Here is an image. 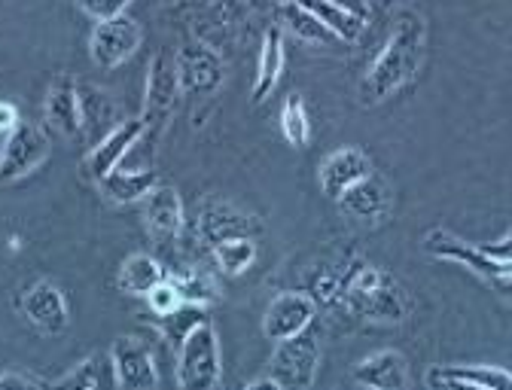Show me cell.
Here are the masks:
<instances>
[{
  "label": "cell",
  "instance_id": "1",
  "mask_svg": "<svg viewBox=\"0 0 512 390\" xmlns=\"http://www.w3.org/2000/svg\"><path fill=\"white\" fill-rule=\"evenodd\" d=\"M424 49H427V22L406 10L391 37L384 40L381 52L375 55L372 68L366 71L363 83H360V101L366 107H375L381 101H388L394 92H400L421 68L424 61Z\"/></svg>",
  "mask_w": 512,
  "mask_h": 390
},
{
  "label": "cell",
  "instance_id": "2",
  "mask_svg": "<svg viewBox=\"0 0 512 390\" xmlns=\"http://www.w3.org/2000/svg\"><path fill=\"white\" fill-rule=\"evenodd\" d=\"M339 305L357 311L366 320L400 323L412 311V299L406 287L384 269L357 263L345 275H339Z\"/></svg>",
  "mask_w": 512,
  "mask_h": 390
},
{
  "label": "cell",
  "instance_id": "3",
  "mask_svg": "<svg viewBox=\"0 0 512 390\" xmlns=\"http://www.w3.org/2000/svg\"><path fill=\"white\" fill-rule=\"evenodd\" d=\"M223 351L214 323L205 320L177 348V387L180 390H220Z\"/></svg>",
  "mask_w": 512,
  "mask_h": 390
},
{
  "label": "cell",
  "instance_id": "4",
  "mask_svg": "<svg viewBox=\"0 0 512 390\" xmlns=\"http://www.w3.org/2000/svg\"><path fill=\"white\" fill-rule=\"evenodd\" d=\"M183 98L180 92V77H177V58L168 52H159L150 61V77H147V92H144V135L156 141L165 125L174 116L177 101Z\"/></svg>",
  "mask_w": 512,
  "mask_h": 390
},
{
  "label": "cell",
  "instance_id": "5",
  "mask_svg": "<svg viewBox=\"0 0 512 390\" xmlns=\"http://www.w3.org/2000/svg\"><path fill=\"white\" fill-rule=\"evenodd\" d=\"M49 159V138L34 122H19L0 147V183H16Z\"/></svg>",
  "mask_w": 512,
  "mask_h": 390
},
{
  "label": "cell",
  "instance_id": "6",
  "mask_svg": "<svg viewBox=\"0 0 512 390\" xmlns=\"http://www.w3.org/2000/svg\"><path fill=\"white\" fill-rule=\"evenodd\" d=\"M317 363H320V342L308 327L296 339L278 342V351L272 357V378L284 390H308L317 378Z\"/></svg>",
  "mask_w": 512,
  "mask_h": 390
},
{
  "label": "cell",
  "instance_id": "7",
  "mask_svg": "<svg viewBox=\"0 0 512 390\" xmlns=\"http://www.w3.org/2000/svg\"><path fill=\"white\" fill-rule=\"evenodd\" d=\"M19 311H22V317L31 323V327L37 333H43V336H61L64 330L71 327L68 299H64L61 287H55L46 278L31 281L19 293Z\"/></svg>",
  "mask_w": 512,
  "mask_h": 390
},
{
  "label": "cell",
  "instance_id": "8",
  "mask_svg": "<svg viewBox=\"0 0 512 390\" xmlns=\"http://www.w3.org/2000/svg\"><path fill=\"white\" fill-rule=\"evenodd\" d=\"M107 354H110L116 390H156L159 387V366L147 342L135 336H119Z\"/></svg>",
  "mask_w": 512,
  "mask_h": 390
},
{
  "label": "cell",
  "instance_id": "9",
  "mask_svg": "<svg viewBox=\"0 0 512 390\" xmlns=\"http://www.w3.org/2000/svg\"><path fill=\"white\" fill-rule=\"evenodd\" d=\"M43 119L52 135L61 141H83V104H80V86L71 74H58L46 92L43 104Z\"/></svg>",
  "mask_w": 512,
  "mask_h": 390
},
{
  "label": "cell",
  "instance_id": "10",
  "mask_svg": "<svg viewBox=\"0 0 512 390\" xmlns=\"http://www.w3.org/2000/svg\"><path fill=\"white\" fill-rule=\"evenodd\" d=\"M138 49H141V25L128 16L104 19L89 34V55L104 71L119 68V64L132 58Z\"/></svg>",
  "mask_w": 512,
  "mask_h": 390
},
{
  "label": "cell",
  "instance_id": "11",
  "mask_svg": "<svg viewBox=\"0 0 512 390\" xmlns=\"http://www.w3.org/2000/svg\"><path fill=\"white\" fill-rule=\"evenodd\" d=\"M177 77L186 98H208L223 83V61L214 49L186 46L177 52Z\"/></svg>",
  "mask_w": 512,
  "mask_h": 390
},
{
  "label": "cell",
  "instance_id": "12",
  "mask_svg": "<svg viewBox=\"0 0 512 390\" xmlns=\"http://www.w3.org/2000/svg\"><path fill=\"white\" fill-rule=\"evenodd\" d=\"M317 305L305 293H281L272 299V305L263 314V333L272 342H287L305 333L314 323Z\"/></svg>",
  "mask_w": 512,
  "mask_h": 390
},
{
  "label": "cell",
  "instance_id": "13",
  "mask_svg": "<svg viewBox=\"0 0 512 390\" xmlns=\"http://www.w3.org/2000/svg\"><path fill=\"white\" fill-rule=\"evenodd\" d=\"M141 138H144V119L141 116L119 122L107 138H101L89 150V156H86V174L92 180H104L110 171H116L125 162V156L135 150V144Z\"/></svg>",
  "mask_w": 512,
  "mask_h": 390
},
{
  "label": "cell",
  "instance_id": "14",
  "mask_svg": "<svg viewBox=\"0 0 512 390\" xmlns=\"http://www.w3.org/2000/svg\"><path fill=\"white\" fill-rule=\"evenodd\" d=\"M339 208L348 217L375 226V223H381L384 217H388V211H391V186H388V180H384L381 174H366L348 192H342Z\"/></svg>",
  "mask_w": 512,
  "mask_h": 390
},
{
  "label": "cell",
  "instance_id": "15",
  "mask_svg": "<svg viewBox=\"0 0 512 390\" xmlns=\"http://www.w3.org/2000/svg\"><path fill=\"white\" fill-rule=\"evenodd\" d=\"M144 223L159 244H171L183 229V202L180 192L168 183H159L144 199Z\"/></svg>",
  "mask_w": 512,
  "mask_h": 390
},
{
  "label": "cell",
  "instance_id": "16",
  "mask_svg": "<svg viewBox=\"0 0 512 390\" xmlns=\"http://www.w3.org/2000/svg\"><path fill=\"white\" fill-rule=\"evenodd\" d=\"M260 232V220L238 211V208H229V205H220V202H211V205H202V214H199V235L205 244H220V241H232V238H253Z\"/></svg>",
  "mask_w": 512,
  "mask_h": 390
},
{
  "label": "cell",
  "instance_id": "17",
  "mask_svg": "<svg viewBox=\"0 0 512 390\" xmlns=\"http://www.w3.org/2000/svg\"><path fill=\"white\" fill-rule=\"evenodd\" d=\"M366 174H372L366 153L357 147H342L320 162V189H324V195H330V199L339 202L342 192H348Z\"/></svg>",
  "mask_w": 512,
  "mask_h": 390
},
{
  "label": "cell",
  "instance_id": "18",
  "mask_svg": "<svg viewBox=\"0 0 512 390\" xmlns=\"http://www.w3.org/2000/svg\"><path fill=\"white\" fill-rule=\"evenodd\" d=\"M354 381L369 390H406L409 369L406 357L397 351H378L354 366Z\"/></svg>",
  "mask_w": 512,
  "mask_h": 390
},
{
  "label": "cell",
  "instance_id": "19",
  "mask_svg": "<svg viewBox=\"0 0 512 390\" xmlns=\"http://www.w3.org/2000/svg\"><path fill=\"white\" fill-rule=\"evenodd\" d=\"M98 186L110 202L132 205V202L147 199V195L159 186V177L153 168H116L104 180H98Z\"/></svg>",
  "mask_w": 512,
  "mask_h": 390
},
{
  "label": "cell",
  "instance_id": "20",
  "mask_svg": "<svg viewBox=\"0 0 512 390\" xmlns=\"http://www.w3.org/2000/svg\"><path fill=\"white\" fill-rule=\"evenodd\" d=\"M165 278H168V272H165V266L159 263L156 256H150V253H132L119 266L116 287L125 296H144L147 299Z\"/></svg>",
  "mask_w": 512,
  "mask_h": 390
},
{
  "label": "cell",
  "instance_id": "21",
  "mask_svg": "<svg viewBox=\"0 0 512 390\" xmlns=\"http://www.w3.org/2000/svg\"><path fill=\"white\" fill-rule=\"evenodd\" d=\"M281 74H284V37H281V28H269L260 46V58H256V80H253L250 98L256 104L266 101L275 92Z\"/></svg>",
  "mask_w": 512,
  "mask_h": 390
},
{
  "label": "cell",
  "instance_id": "22",
  "mask_svg": "<svg viewBox=\"0 0 512 390\" xmlns=\"http://www.w3.org/2000/svg\"><path fill=\"white\" fill-rule=\"evenodd\" d=\"M427 381H467L482 390H512V372L500 366H436Z\"/></svg>",
  "mask_w": 512,
  "mask_h": 390
},
{
  "label": "cell",
  "instance_id": "23",
  "mask_svg": "<svg viewBox=\"0 0 512 390\" xmlns=\"http://www.w3.org/2000/svg\"><path fill=\"white\" fill-rule=\"evenodd\" d=\"M296 4L305 7L308 13H314L320 19V25H327L333 31L336 40H342V43H357L360 40L366 22L345 13V10H339V7H333L330 0H296Z\"/></svg>",
  "mask_w": 512,
  "mask_h": 390
},
{
  "label": "cell",
  "instance_id": "24",
  "mask_svg": "<svg viewBox=\"0 0 512 390\" xmlns=\"http://www.w3.org/2000/svg\"><path fill=\"white\" fill-rule=\"evenodd\" d=\"M110 378H113L110 354H92L77 369L61 375L58 384H61V390H104Z\"/></svg>",
  "mask_w": 512,
  "mask_h": 390
},
{
  "label": "cell",
  "instance_id": "25",
  "mask_svg": "<svg viewBox=\"0 0 512 390\" xmlns=\"http://www.w3.org/2000/svg\"><path fill=\"white\" fill-rule=\"evenodd\" d=\"M168 281L180 293L183 305H199V308H205V305H214L220 299V290H217L214 278L205 275V272H199V269L174 272V275H168Z\"/></svg>",
  "mask_w": 512,
  "mask_h": 390
},
{
  "label": "cell",
  "instance_id": "26",
  "mask_svg": "<svg viewBox=\"0 0 512 390\" xmlns=\"http://www.w3.org/2000/svg\"><path fill=\"white\" fill-rule=\"evenodd\" d=\"M281 19L284 25L305 43H320V46H327L333 43V31L327 25H320V19L314 13H308L305 7H299L296 0H290V4H281Z\"/></svg>",
  "mask_w": 512,
  "mask_h": 390
},
{
  "label": "cell",
  "instance_id": "27",
  "mask_svg": "<svg viewBox=\"0 0 512 390\" xmlns=\"http://www.w3.org/2000/svg\"><path fill=\"white\" fill-rule=\"evenodd\" d=\"M205 311L199 305H180L177 311L165 314V317H156V330L165 336V342L177 351L183 345V339L199 327V323H205Z\"/></svg>",
  "mask_w": 512,
  "mask_h": 390
},
{
  "label": "cell",
  "instance_id": "28",
  "mask_svg": "<svg viewBox=\"0 0 512 390\" xmlns=\"http://www.w3.org/2000/svg\"><path fill=\"white\" fill-rule=\"evenodd\" d=\"M211 253H214V263H217L226 275L238 278V275H244V272L253 266V259H256V241H253V238L220 241V244L211 247Z\"/></svg>",
  "mask_w": 512,
  "mask_h": 390
},
{
  "label": "cell",
  "instance_id": "29",
  "mask_svg": "<svg viewBox=\"0 0 512 390\" xmlns=\"http://www.w3.org/2000/svg\"><path fill=\"white\" fill-rule=\"evenodd\" d=\"M80 104H83V128H86V138L92 135V128L101 125V135L107 138L113 132V101L107 98V92H101L98 86H80Z\"/></svg>",
  "mask_w": 512,
  "mask_h": 390
},
{
  "label": "cell",
  "instance_id": "30",
  "mask_svg": "<svg viewBox=\"0 0 512 390\" xmlns=\"http://www.w3.org/2000/svg\"><path fill=\"white\" fill-rule=\"evenodd\" d=\"M281 135L287 138L290 147L302 150L308 147L311 138V125H308V110L302 95H287L284 107H281Z\"/></svg>",
  "mask_w": 512,
  "mask_h": 390
},
{
  "label": "cell",
  "instance_id": "31",
  "mask_svg": "<svg viewBox=\"0 0 512 390\" xmlns=\"http://www.w3.org/2000/svg\"><path fill=\"white\" fill-rule=\"evenodd\" d=\"M0 390H61L58 378H37L31 372H0Z\"/></svg>",
  "mask_w": 512,
  "mask_h": 390
},
{
  "label": "cell",
  "instance_id": "32",
  "mask_svg": "<svg viewBox=\"0 0 512 390\" xmlns=\"http://www.w3.org/2000/svg\"><path fill=\"white\" fill-rule=\"evenodd\" d=\"M147 302H150V308H153L156 317H165V314H171V311H177V308L183 305L180 293L174 290V284H171L168 278L147 296Z\"/></svg>",
  "mask_w": 512,
  "mask_h": 390
},
{
  "label": "cell",
  "instance_id": "33",
  "mask_svg": "<svg viewBox=\"0 0 512 390\" xmlns=\"http://www.w3.org/2000/svg\"><path fill=\"white\" fill-rule=\"evenodd\" d=\"M80 10L89 13L92 19L104 22V19H116V16H125V7L132 4V0H77Z\"/></svg>",
  "mask_w": 512,
  "mask_h": 390
},
{
  "label": "cell",
  "instance_id": "34",
  "mask_svg": "<svg viewBox=\"0 0 512 390\" xmlns=\"http://www.w3.org/2000/svg\"><path fill=\"white\" fill-rule=\"evenodd\" d=\"M333 7H339V10H345V13H351V16H357V19H369V13H372V7H369V0H330Z\"/></svg>",
  "mask_w": 512,
  "mask_h": 390
},
{
  "label": "cell",
  "instance_id": "35",
  "mask_svg": "<svg viewBox=\"0 0 512 390\" xmlns=\"http://www.w3.org/2000/svg\"><path fill=\"white\" fill-rule=\"evenodd\" d=\"M488 256L494 259H503V263H512V232L503 238V241H494V244H479Z\"/></svg>",
  "mask_w": 512,
  "mask_h": 390
},
{
  "label": "cell",
  "instance_id": "36",
  "mask_svg": "<svg viewBox=\"0 0 512 390\" xmlns=\"http://www.w3.org/2000/svg\"><path fill=\"white\" fill-rule=\"evenodd\" d=\"M430 387H436V390H482V387L467 384V381H430Z\"/></svg>",
  "mask_w": 512,
  "mask_h": 390
},
{
  "label": "cell",
  "instance_id": "37",
  "mask_svg": "<svg viewBox=\"0 0 512 390\" xmlns=\"http://www.w3.org/2000/svg\"><path fill=\"white\" fill-rule=\"evenodd\" d=\"M244 390H284V387H281V384H278V381L269 375V378H256V381H250Z\"/></svg>",
  "mask_w": 512,
  "mask_h": 390
},
{
  "label": "cell",
  "instance_id": "38",
  "mask_svg": "<svg viewBox=\"0 0 512 390\" xmlns=\"http://www.w3.org/2000/svg\"><path fill=\"white\" fill-rule=\"evenodd\" d=\"M281 4H290V0H281Z\"/></svg>",
  "mask_w": 512,
  "mask_h": 390
},
{
  "label": "cell",
  "instance_id": "39",
  "mask_svg": "<svg viewBox=\"0 0 512 390\" xmlns=\"http://www.w3.org/2000/svg\"><path fill=\"white\" fill-rule=\"evenodd\" d=\"M0 135H4V132H0Z\"/></svg>",
  "mask_w": 512,
  "mask_h": 390
}]
</instances>
